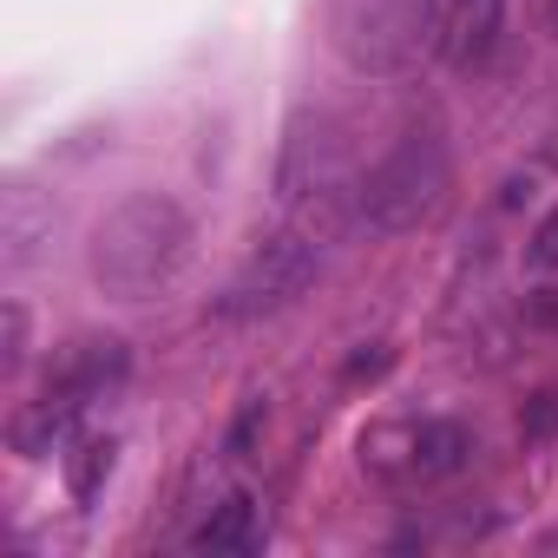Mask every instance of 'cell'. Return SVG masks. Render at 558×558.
<instances>
[{"label": "cell", "mask_w": 558, "mask_h": 558, "mask_svg": "<svg viewBox=\"0 0 558 558\" xmlns=\"http://www.w3.org/2000/svg\"><path fill=\"white\" fill-rule=\"evenodd\" d=\"M191 263V217L171 191H125L86 243L93 283L119 303H145Z\"/></svg>", "instance_id": "6da1fadb"}, {"label": "cell", "mask_w": 558, "mask_h": 558, "mask_svg": "<svg viewBox=\"0 0 558 558\" xmlns=\"http://www.w3.org/2000/svg\"><path fill=\"white\" fill-rule=\"evenodd\" d=\"M355 184H362V165H355L349 125L336 112H296L283 132V158H276V197H283L290 223H310L323 236L355 223Z\"/></svg>", "instance_id": "7a4b0ae2"}, {"label": "cell", "mask_w": 558, "mask_h": 558, "mask_svg": "<svg viewBox=\"0 0 558 558\" xmlns=\"http://www.w3.org/2000/svg\"><path fill=\"white\" fill-rule=\"evenodd\" d=\"M453 184V158H447V138L440 132H401L355 184V223L368 236H401L414 230L421 217L440 210Z\"/></svg>", "instance_id": "3957f363"}, {"label": "cell", "mask_w": 558, "mask_h": 558, "mask_svg": "<svg viewBox=\"0 0 558 558\" xmlns=\"http://www.w3.org/2000/svg\"><path fill=\"white\" fill-rule=\"evenodd\" d=\"M119 381H125V342H112V336L73 342V349L53 362L47 388L14 414V447H21V453H53V447H66L73 427L86 421V408L106 401Z\"/></svg>", "instance_id": "277c9868"}, {"label": "cell", "mask_w": 558, "mask_h": 558, "mask_svg": "<svg viewBox=\"0 0 558 558\" xmlns=\"http://www.w3.org/2000/svg\"><path fill=\"white\" fill-rule=\"evenodd\" d=\"M329 47L368 80H401L434 53V0H329Z\"/></svg>", "instance_id": "5b68a950"}, {"label": "cell", "mask_w": 558, "mask_h": 558, "mask_svg": "<svg viewBox=\"0 0 558 558\" xmlns=\"http://www.w3.org/2000/svg\"><path fill=\"white\" fill-rule=\"evenodd\" d=\"M323 250H329V236H323V230H310V223H283L276 236H263V243L243 256V269H236L230 283H223V296H217V316H230V323H250V316H269V310L296 303V296L316 283Z\"/></svg>", "instance_id": "8992f818"}, {"label": "cell", "mask_w": 558, "mask_h": 558, "mask_svg": "<svg viewBox=\"0 0 558 558\" xmlns=\"http://www.w3.org/2000/svg\"><path fill=\"white\" fill-rule=\"evenodd\" d=\"M466 460H473V434L447 414L401 421V427H381L362 440V466L388 486H440V480L466 473Z\"/></svg>", "instance_id": "52a82bcc"}, {"label": "cell", "mask_w": 558, "mask_h": 558, "mask_svg": "<svg viewBox=\"0 0 558 558\" xmlns=\"http://www.w3.org/2000/svg\"><path fill=\"white\" fill-rule=\"evenodd\" d=\"M499 27H506V0H434V53L460 73L499 47Z\"/></svg>", "instance_id": "ba28073f"}, {"label": "cell", "mask_w": 558, "mask_h": 558, "mask_svg": "<svg viewBox=\"0 0 558 558\" xmlns=\"http://www.w3.org/2000/svg\"><path fill=\"white\" fill-rule=\"evenodd\" d=\"M53 236V204H40V191L34 184H14L8 197H0V256H8V269H21L40 243Z\"/></svg>", "instance_id": "9c48e42d"}, {"label": "cell", "mask_w": 558, "mask_h": 558, "mask_svg": "<svg viewBox=\"0 0 558 558\" xmlns=\"http://www.w3.org/2000/svg\"><path fill=\"white\" fill-rule=\"evenodd\" d=\"M191 545H197V551H256V545H263V506H256L250 493H223V499L204 512V525L191 532Z\"/></svg>", "instance_id": "30bf717a"}, {"label": "cell", "mask_w": 558, "mask_h": 558, "mask_svg": "<svg viewBox=\"0 0 558 558\" xmlns=\"http://www.w3.org/2000/svg\"><path fill=\"white\" fill-rule=\"evenodd\" d=\"M99 473H112V440H86V447H80V460H73V493L93 499Z\"/></svg>", "instance_id": "8fae6325"}, {"label": "cell", "mask_w": 558, "mask_h": 558, "mask_svg": "<svg viewBox=\"0 0 558 558\" xmlns=\"http://www.w3.org/2000/svg\"><path fill=\"white\" fill-rule=\"evenodd\" d=\"M525 263L532 269H558V210L532 230V243H525Z\"/></svg>", "instance_id": "7c38bea8"}, {"label": "cell", "mask_w": 558, "mask_h": 558, "mask_svg": "<svg viewBox=\"0 0 558 558\" xmlns=\"http://www.w3.org/2000/svg\"><path fill=\"white\" fill-rule=\"evenodd\" d=\"M21 355H27V316H21V303H8V375L21 368Z\"/></svg>", "instance_id": "4fadbf2b"}, {"label": "cell", "mask_w": 558, "mask_h": 558, "mask_svg": "<svg viewBox=\"0 0 558 558\" xmlns=\"http://www.w3.org/2000/svg\"><path fill=\"white\" fill-rule=\"evenodd\" d=\"M551 27H558V0H551Z\"/></svg>", "instance_id": "5bb4252c"}]
</instances>
